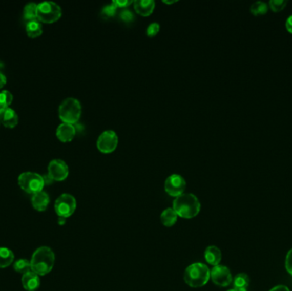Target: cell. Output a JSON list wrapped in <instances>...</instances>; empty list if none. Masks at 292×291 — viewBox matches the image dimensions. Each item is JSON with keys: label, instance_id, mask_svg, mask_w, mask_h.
<instances>
[{"label": "cell", "instance_id": "d6986e66", "mask_svg": "<svg viewBox=\"0 0 292 291\" xmlns=\"http://www.w3.org/2000/svg\"><path fill=\"white\" fill-rule=\"evenodd\" d=\"M26 31L31 38H36L43 33L42 23L38 19L28 20L26 23Z\"/></svg>", "mask_w": 292, "mask_h": 291}, {"label": "cell", "instance_id": "6da1fadb", "mask_svg": "<svg viewBox=\"0 0 292 291\" xmlns=\"http://www.w3.org/2000/svg\"><path fill=\"white\" fill-rule=\"evenodd\" d=\"M173 209L179 217L190 220L199 214L201 202L194 194L184 193L174 200Z\"/></svg>", "mask_w": 292, "mask_h": 291}, {"label": "cell", "instance_id": "7402d4cb", "mask_svg": "<svg viewBox=\"0 0 292 291\" xmlns=\"http://www.w3.org/2000/svg\"><path fill=\"white\" fill-rule=\"evenodd\" d=\"M37 4L28 3L23 9V19L26 22L37 19Z\"/></svg>", "mask_w": 292, "mask_h": 291}, {"label": "cell", "instance_id": "3957f363", "mask_svg": "<svg viewBox=\"0 0 292 291\" xmlns=\"http://www.w3.org/2000/svg\"><path fill=\"white\" fill-rule=\"evenodd\" d=\"M210 279V270L207 265L200 262L191 264L184 270V283L192 288H201Z\"/></svg>", "mask_w": 292, "mask_h": 291}, {"label": "cell", "instance_id": "2e32d148", "mask_svg": "<svg viewBox=\"0 0 292 291\" xmlns=\"http://www.w3.org/2000/svg\"><path fill=\"white\" fill-rule=\"evenodd\" d=\"M31 202H32V205H33L34 210L42 212V211L46 210L48 207L49 203H50V197L46 192L42 191V192H37L32 196Z\"/></svg>", "mask_w": 292, "mask_h": 291}, {"label": "cell", "instance_id": "f546056e", "mask_svg": "<svg viewBox=\"0 0 292 291\" xmlns=\"http://www.w3.org/2000/svg\"><path fill=\"white\" fill-rule=\"evenodd\" d=\"M113 5H115V7L117 9H126L128 8L129 5L133 4V1H129V0H115V1H112Z\"/></svg>", "mask_w": 292, "mask_h": 291}, {"label": "cell", "instance_id": "277c9868", "mask_svg": "<svg viewBox=\"0 0 292 291\" xmlns=\"http://www.w3.org/2000/svg\"><path fill=\"white\" fill-rule=\"evenodd\" d=\"M81 105L79 100L68 97L59 106V117L64 123L76 124L81 116Z\"/></svg>", "mask_w": 292, "mask_h": 291}, {"label": "cell", "instance_id": "e575fe53", "mask_svg": "<svg viewBox=\"0 0 292 291\" xmlns=\"http://www.w3.org/2000/svg\"><path fill=\"white\" fill-rule=\"evenodd\" d=\"M43 179L44 182H45V184H51V183L53 182V179H51V177L49 176L48 174L43 176Z\"/></svg>", "mask_w": 292, "mask_h": 291}, {"label": "cell", "instance_id": "9c48e42d", "mask_svg": "<svg viewBox=\"0 0 292 291\" xmlns=\"http://www.w3.org/2000/svg\"><path fill=\"white\" fill-rule=\"evenodd\" d=\"M186 188V182L179 174H172L166 178L164 183V190L170 197H179L184 194Z\"/></svg>", "mask_w": 292, "mask_h": 291}, {"label": "cell", "instance_id": "52a82bcc", "mask_svg": "<svg viewBox=\"0 0 292 291\" xmlns=\"http://www.w3.org/2000/svg\"><path fill=\"white\" fill-rule=\"evenodd\" d=\"M77 202L76 199L74 196L64 193L61 194L55 202V211L58 217L69 218L73 215L75 210H76Z\"/></svg>", "mask_w": 292, "mask_h": 291}, {"label": "cell", "instance_id": "603a6c76", "mask_svg": "<svg viewBox=\"0 0 292 291\" xmlns=\"http://www.w3.org/2000/svg\"><path fill=\"white\" fill-rule=\"evenodd\" d=\"M268 4L264 1H256L251 5V12L254 15H263L268 11Z\"/></svg>", "mask_w": 292, "mask_h": 291}, {"label": "cell", "instance_id": "4316f807", "mask_svg": "<svg viewBox=\"0 0 292 291\" xmlns=\"http://www.w3.org/2000/svg\"><path fill=\"white\" fill-rule=\"evenodd\" d=\"M287 0H270L268 3L269 7L271 8L272 10H274V12L281 11L284 10V7L286 6Z\"/></svg>", "mask_w": 292, "mask_h": 291}, {"label": "cell", "instance_id": "ac0fdd59", "mask_svg": "<svg viewBox=\"0 0 292 291\" xmlns=\"http://www.w3.org/2000/svg\"><path fill=\"white\" fill-rule=\"evenodd\" d=\"M178 217L179 216L173 207H168L161 213V215H160V220H161V224L164 226L172 227L176 224Z\"/></svg>", "mask_w": 292, "mask_h": 291}, {"label": "cell", "instance_id": "5b68a950", "mask_svg": "<svg viewBox=\"0 0 292 291\" xmlns=\"http://www.w3.org/2000/svg\"><path fill=\"white\" fill-rule=\"evenodd\" d=\"M18 184L24 192L33 195L42 192L45 182L40 174L33 172H24L18 177Z\"/></svg>", "mask_w": 292, "mask_h": 291}, {"label": "cell", "instance_id": "7a4b0ae2", "mask_svg": "<svg viewBox=\"0 0 292 291\" xmlns=\"http://www.w3.org/2000/svg\"><path fill=\"white\" fill-rule=\"evenodd\" d=\"M32 271L38 276H45L53 268L55 254L51 248L43 246L37 248L31 258Z\"/></svg>", "mask_w": 292, "mask_h": 291}, {"label": "cell", "instance_id": "8fae6325", "mask_svg": "<svg viewBox=\"0 0 292 291\" xmlns=\"http://www.w3.org/2000/svg\"><path fill=\"white\" fill-rule=\"evenodd\" d=\"M69 167L61 159H54L49 163L48 175L53 181H62L69 176Z\"/></svg>", "mask_w": 292, "mask_h": 291}, {"label": "cell", "instance_id": "74e56055", "mask_svg": "<svg viewBox=\"0 0 292 291\" xmlns=\"http://www.w3.org/2000/svg\"><path fill=\"white\" fill-rule=\"evenodd\" d=\"M227 291H236L235 289H229V290Z\"/></svg>", "mask_w": 292, "mask_h": 291}, {"label": "cell", "instance_id": "4fadbf2b", "mask_svg": "<svg viewBox=\"0 0 292 291\" xmlns=\"http://www.w3.org/2000/svg\"><path fill=\"white\" fill-rule=\"evenodd\" d=\"M133 5L136 13L142 16L151 15L156 6V4L152 0H137L133 1Z\"/></svg>", "mask_w": 292, "mask_h": 291}, {"label": "cell", "instance_id": "30bf717a", "mask_svg": "<svg viewBox=\"0 0 292 291\" xmlns=\"http://www.w3.org/2000/svg\"><path fill=\"white\" fill-rule=\"evenodd\" d=\"M210 279L219 287H227L233 283V275L228 267L221 265L213 266L210 270Z\"/></svg>", "mask_w": 292, "mask_h": 291}, {"label": "cell", "instance_id": "44dd1931", "mask_svg": "<svg viewBox=\"0 0 292 291\" xmlns=\"http://www.w3.org/2000/svg\"><path fill=\"white\" fill-rule=\"evenodd\" d=\"M14 254L8 248H0V268H5L10 266L14 261Z\"/></svg>", "mask_w": 292, "mask_h": 291}, {"label": "cell", "instance_id": "9a60e30c", "mask_svg": "<svg viewBox=\"0 0 292 291\" xmlns=\"http://www.w3.org/2000/svg\"><path fill=\"white\" fill-rule=\"evenodd\" d=\"M22 284L24 289L27 291H35L40 285V279L38 274L33 271L23 274L22 278Z\"/></svg>", "mask_w": 292, "mask_h": 291}, {"label": "cell", "instance_id": "83f0119b", "mask_svg": "<svg viewBox=\"0 0 292 291\" xmlns=\"http://www.w3.org/2000/svg\"><path fill=\"white\" fill-rule=\"evenodd\" d=\"M160 31V24L157 23H152L148 26L147 30H146V35L148 36L149 38H154L157 35V33Z\"/></svg>", "mask_w": 292, "mask_h": 291}, {"label": "cell", "instance_id": "836d02e7", "mask_svg": "<svg viewBox=\"0 0 292 291\" xmlns=\"http://www.w3.org/2000/svg\"><path fill=\"white\" fill-rule=\"evenodd\" d=\"M6 82H7L6 77L2 73H0V89L6 84Z\"/></svg>", "mask_w": 292, "mask_h": 291}, {"label": "cell", "instance_id": "ffe728a7", "mask_svg": "<svg viewBox=\"0 0 292 291\" xmlns=\"http://www.w3.org/2000/svg\"><path fill=\"white\" fill-rule=\"evenodd\" d=\"M233 289L236 291H248L249 278L246 274H238L233 280Z\"/></svg>", "mask_w": 292, "mask_h": 291}, {"label": "cell", "instance_id": "d4e9b609", "mask_svg": "<svg viewBox=\"0 0 292 291\" xmlns=\"http://www.w3.org/2000/svg\"><path fill=\"white\" fill-rule=\"evenodd\" d=\"M13 101V95L7 90L0 92V111L10 106Z\"/></svg>", "mask_w": 292, "mask_h": 291}, {"label": "cell", "instance_id": "cb8c5ba5", "mask_svg": "<svg viewBox=\"0 0 292 291\" xmlns=\"http://www.w3.org/2000/svg\"><path fill=\"white\" fill-rule=\"evenodd\" d=\"M13 266H14L15 271L17 272L19 274H25L32 271L30 261L26 260V259L18 260V261H15Z\"/></svg>", "mask_w": 292, "mask_h": 291}, {"label": "cell", "instance_id": "484cf974", "mask_svg": "<svg viewBox=\"0 0 292 291\" xmlns=\"http://www.w3.org/2000/svg\"><path fill=\"white\" fill-rule=\"evenodd\" d=\"M116 11H117V8L115 7L111 2L110 5H105V7L102 8L101 15L105 19H109V18L114 17L116 14Z\"/></svg>", "mask_w": 292, "mask_h": 291}, {"label": "cell", "instance_id": "8d00e7d4", "mask_svg": "<svg viewBox=\"0 0 292 291\" xmlns=\"http://www.w3.org/2000/svg\"><path fill=\"white\" fill-rule=\"evenodd\" d=\"M164 4H166V5H171V4H174V3H176V1H163Z\"/></svg>", "mask_w": 292, "mask_h": 291}, {"label": "cell", "instance_id": "e0dca14e", "mask_svg": "<svg viewBox=\"0 0 292 291\" xmlns=\"http://www.w3.org/2000/svg\"><path fill=\"white\" fill-rule=\"evenodd\" d=\"M204 259L207 264L216 266L220 265L222 254L220 248L215 245L208 246L204 251Z\"/></svg>", "mask_w": 292, "mask_h": 291}, {"label": "cell", "instance_id": "d6a6232c", "mask_svg": "<svg viewBox=\"0 0 292 291\" xmlns=\"http://www.w3.org/2000/svg\"><path fill=\"white\" fill-rule=\"evenodd\" d=\"M269 291H290L289 288L284 285H278V286H275L273 289H270Z\"/></svg>", "mask_w": 292, "mask_h": 291}, {"label": "cell", "instance_id": "f1b7e54d", "mask_svg": "<svg viewBox=\"0 0 292 291\" xmlns=\"http://www.w3.org/2000/svg\"><path fill=\"white\" fill-rule=\"evenodd\" d=\"M120 20L126 23H132L134 20V15L132 11L127 9L121 10L120 13Z\"/></svg>", "mask_w": 292, "mask_h": 291}, {"label": "cell", "instance_id": "1f68e13d", "mask_svg": "<svg viewBox=\"0 0 292 291\" xmlns=\"http://www.w3.org/2000/svg\"><path fill=\"white\" fill-rule=\"evenodd\" d=\"M285 28L287 31L289 33H292V14L288 16L286 20H285Z\"/></svg>", "mask_w": 292, "mask_h": 291}, {"label": "cell", "instance_id": "4dcf8cb0", "mask_svg": "<svg viewBox=\"0 0 292 291\" xmlns=\"http://www.w3.org/2000/svg\"><path fill=\"white\" fill-rule=\"evenodd\" d=\"M285 269L292 276V248L287 253L285 258Z\"/></svg>", "mask_w": 292, "mask_h": 291}, {"label": "cell", "instance_id": "d590c367", "mask_svg": "<svg viewBox=\"0 0 292 291\" xmlns=\"http://www.w3.org/2000/svg\"><path fill=\"white\" fill-rule=\"evenodd\" d=\"M65 220H66V219H64V218L58 217L59 225H64V224H65Z\"/></svg>", "mask_w": 292, "mask_h": 291}, {"label": "cell", "instance_id": "8992f818", "mask_svg": "<svg viewBox=\"0 0 292 291\" xmlns=\"http://www.w3.org/2000/svg\"><path fill=\"white\" fill-rule=\"evenodd\" d=\"M61 16V7L55 2L44 1L37 5V19L41 23H55Z\"/></svg>", "mask_w": 292, "mask_h": 291}, {"label": "cell", "instance_id": "7c38bea8", "mask_svg": "<svg viewBox=\"0 0 292 291\" xmlns=\"http://www.w3.org/2000/svg\"><path fill=\"white\" fill-rule=\"evenodd\" d=\"M76 135V128L73 124L69 123H61L56 129V137L59 140L67 143L74 139Z\"/></svg>", "mask_w": 292, "mask_h": 291}, {"label": "cell", "instance_id": "5bb4252c", "mask_svg": "<svg viewBox=\"0 0 292 291\" xmlns=\"http://www.w3.org/2000/svg\"><path fill=\"white\" fill-rule=\"evenodd\" d=\"M0 122L6 128H12L17 125L18 115L11 108H5L0 111Z\"/></svg>", "mask_w": 292, "mask_h": 291}, {"label": "cell", "instance_id": "ba28073f", "mask_svg": "<svg viewBox=\"0 0 292 291\" xmlns=\"http://www.w3.org/2000/svg\"><path fill=\"white\" fill-rule=\"evenodd\" d=\"M119 138L115 132L107 130L100 134L97 140V148L103 154L112 153L117 148Z\"/></svg>", "mask_w": 292, "mask_h": 291}]
</instances>
